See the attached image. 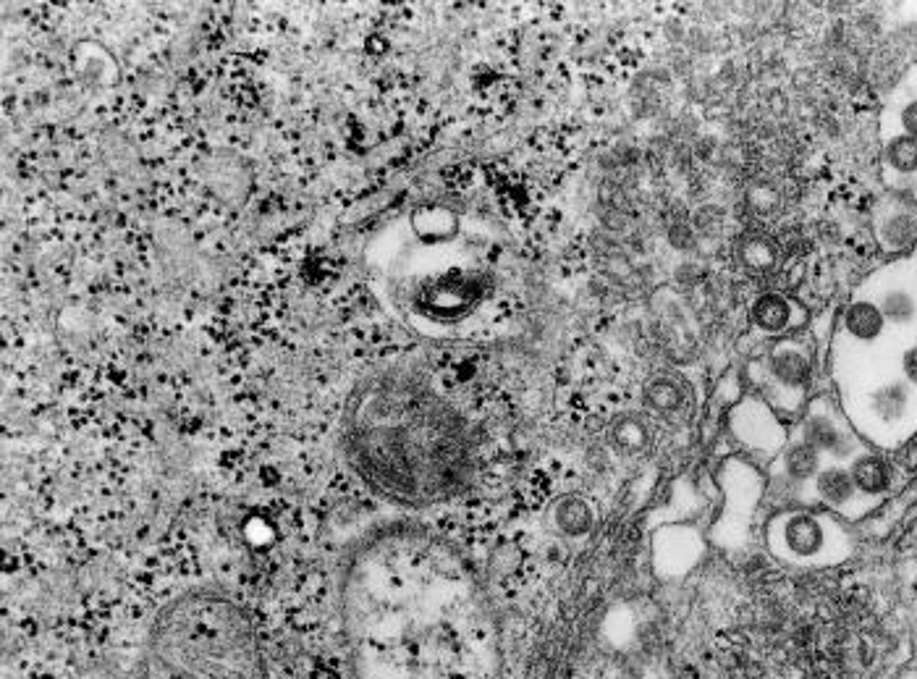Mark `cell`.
<instances>
[{
	"mask_svg": "<svg viewBox=\"0 0 917 679\" xmlns=\"http://www.w3.org/2000/svg\"><path fill=\"white\" fill-rule=\"evenodd\" d=\"M338 614L357 679H477L485 632L449 548L412 525L362 535L338 577Z\"/></svg>",
	"mask_w": 917,
	"mask_h": 679,
	"instance_id": "1",
	"label": "cell"
},
{
	"mask_svg": "<svg viewBox=\"0 0 917 679\" xmlns=\"http://www.w3.org/2000/svg\"><path fill=\"white\" fill-rule=\"evenodd\" d=\"M341 438L357 478L393 504L441 501L469 475L462 417L412 368L365 375L344 407Z\"/></svg>",
	"mask_w": 917,
	"mask_h": 679,
	"instance_id": "2",
	"label": "cell"
},
{
	"mask_svg": "<svg viewBox=\"0 0 917 679\" xmlns=\"http://www.w3.org/2000/svg\"><path fill=\"white\" fill-rule=\"evenodd\" d=\"M370 284L401 320L420 328L454 326L488 294L490 276L443 208H420L378 231L365 250Z\"/></svg>",
	"mask_w": 917,
	"mask_h": 679,
	"instance_id": "3",
	"label": "cell"
},
{
	"mask_svg": "<svg viewBox=\"0 0 917 679\" xmlns=\"http://www.w3.org/2000/svg\"><path fill=\"white\" fill-rule=\"evenodd\" d=\"M134 679H268V666L242 603L194 588L155 614Z\"/></svg>",
	"mask_w": 917,
	"mask_h": 679,
	"instance_id": "4",
	"label": "cell"
},
{
	"mask_svg": "<svg viewBox=\"0 0 917 679\" xmlns=\"http://www.w3.org/2000/svg\"><path fill=\"white\" fill-rule=\"evenodd\" d=\"M768 375L773 378V383H779L781 388H792V391H802L810 383V373H813V362L810 354L802 347L800 341L786 339L779 341L771 349L766 360Z\"/></svg>",
	"mask_w": 917,
	"mask_h": 679,
	"instance_id": "5",
	"label": "cell"
},
{
	"mask_svg": "<svg viewBox=\"0 0 917 679\" xmlns=\"http://www.w3.org/2000/svg\"><path fill=\"white\" fill-rule=\"evenodd\" d=\"M781 538L789 554L807 559V556H818L826 546V527L813 514H789L781 525Z\"/></svg>",
	"mask_w": 917,
	"mask_h": 679,
	"instance_id": "6",
	"label": "cell"
},
{
	"mask_svg": "<svg viewBox=\"0 0 917 679\" xmlns=\"http://www.w3.org/2000/svg\"><path fill=\"white\" fill-rule=\"evenodd\" d=\"M802 441L821 451V454H834V457H847L852 454V436L849 430L839 425L834 415L828 412H813L802 425Z\"/></svg>",
	"mask_w": 917,
	"mask_h": 679,
	"instance_id": "7",
	"label": "cell"
},
{
	"mask_svg": "<svg viewBox=\"0 0 917 679\" xmlns=\"http://www.w3.org/2000/svg\"><path fill=\"white\" fill-rule=\"evenodd\" d=\"M849 475L855 480L857 493L868 496V499L889 493L891 485H894V465L889 459L878 457V454H857L849 465Z\"/></svg>",
	"mask_w": 917,
	"mask_h": 679,
	"instance_id": "8",
	"label": "cell"
},
{
	"mask_svg": "<svg viewBox=\"0 0 917 679\" xmlns=\"http://www.w3.org/2000/svg\"><path fill=\"white\" fill-rule=\"evenodd\" d=\"M886 326L889 323L883 318L881 307L870 299H857L844 312V331H847L849 339L860 341V344H873V341L881 339Z\"/></svg>",
	"mask_w": 917,
	"mask_h": 679,
	"instance_id": "9",
	"label": "cell"
},
{
	"mask_svg": "<svg viewBox=\"0 0 917 679\" xmlns=\"http://www.w3.org/2000/svg\"><path fill=\"white\" fill-rule=\"evenodd\" d=\"M794 320V305L784 294H776V291H768V294H760L755 299V305H752V323L755 328L768 336H779L784 333L786 328L792 326Z\"/></svg>",
	"mask_w": 917,
	"mask_h": 679,
	"instance_id": "10",
	"label": "cell"
},
{
	"mask_svg": "<svg viewBox=\"0 0 917 679\" xmlns=\"http://www.w3.org/2000/svg\"><path fill=\"white\" fill-rule=\"evenodd\" d=\"M813 491L823 504L834 506V509H847L860 496L847 467H826L818 472L813 480Z\"/></svg>",
	"mask_w": 917,
	"mask_h": 679,
	"instance_id": "11",
	"label": "cell"
},
{
	"mask_svg": "<svg viewBox=\"0 0 917 679\" xmlns=\"http://www.w3.org/2000/svg\"><path fill=\"white\" fill-rule=\"evenodd\" d=\"M878 239L886 250H907L917 242V215L910 210H891L878 223Z\"/></svg>",
	"mask_w": 917,
	"mask_h": 679,
	"instance_id": "12",
	"label": "cell"
},
{
	"mask_svg": "<svg viewBox=\"0 0 917 679\" xmlns=\"http://www.w3.org/2000/svg\"><path fill=\"white\" fill-rule=\"evenodd\" d=\"M910 407V386L904 381L886 383L870 396V409L876 412V417L881 423H899Z\"/></svg>",
	"mask_w": 917,
	"mask_h": 679,
	"instance_id": "13",
	"label": "cell"
},
{
	"mask_svg": "<svg viewBox=\"0 0 917 679\" xmlns=\"http://www.w3.org/2000/svg\"><path fill=\"white\" fill-rule=\"evenodd\" d=\"M784 470L786 475H789V480H794V483L815 480V475L821 472V451L807 444V441H797V444L789 446V451H786Z\"/></svg>",
	"mask_w": 917,
	"mask_h": 679,
	"instance_id": "14",
	"label": "cell"
},
{
	"mask_svg": "<svg viewBox=\"0 0 917 679\" xmlns=\"http://www.w3.org/2000/svg\"><path fill=\"white\" fill-rule=\"evenodd\" d=\"M883 158L889 163V168L899 176H915L917 174V139L907 137V134H894L886 142Z\"/></svg>",
	"mask_w": 917,
	"mask_h": 679,
	"instance_id": "15",
	"label": "cell"
},
{
	"mask_svg": "<svg viewBox=\"0 0 917 679\" xmlns=\"http://www.w3.org/2000/svg\"><path fill=\"white\" fill-rule=\"evenodd\" d=\"M878 307H881L883 318H886V323H891V326H912L917 318L915 297L904 289L883 291Z\"/></svg>",
	"mask_w": 917,
	"mask_h": 679,
	"instance_id": "16",
	"label": "cell"
},
{
	"mask_svg": "<svg viewBox=\"0 0 917 679\" xmlns=\"http://www.w3.org/2000/svg\"><path fill=\"white\" fill-rule=\"evenodd\" d=\"M645 399L655 412H676L684 404V391L669 378H658L648 386Z\"/></svg>",
	"mask_w": 917,
	"mask_h": 679,
	"instance_id": "17",
	"label": "cell"
},
{
	"mask_svg": "<svg viewBox=\"0 0 917 679\" xmlns=\"http://www.w3.org/2000/svg\"><path fill=\"white\" fill-rule=\"evenodd\" d=\"M559 525L564 533L582 535L593 525V514H590L587 504H582L580 499H569L559 509Z\"/></svg>",
	"mask_w": 917,
	"mask_h": 679,
	"instance_id": "18",
	"label": "cell"
},
{
	"mask_svg": "<svg viewBox=\"0 0 917 679\" xmlns=\"http://www.w3.org/2000/svg\"><path fill=\"white\" fill-rule=\"evenodd\" d=\"M742 255H745V263L750 265V268H755V271L771 268V265L776 263V250H773V244L768 242V239H763V236H752V239H747Z\"/></svg>",
	"mask_w": 917,
	"mask_h": 679,
	"instance_id": "19",
	"label": "cell"
},
{
	"mask_svg": "<svg viewBox=\"0 0 917 679\" xmlns=\"http://www.w3.org/2000/svg\"><path fill=\"white\" fill-rule=\"evenodd\" d=\"M616 436H619V441L624 446H642V444H645V428H642L640 423H632V420H629V423H624V425H619V428H616Z\"/></svg>",
	"mask_w": 917,
	"mask_h": 679,
	"instance_id": "20",
	"label": "cell"
},
{
	"mask_svg": "<svg viewBox=\"0 0 917 679\" xmlns=\"http://www.w3.org/2000/svg\"><path fill=\"white\" fill-rule=\"evenodd\" d=\"M899 124H902V134L917 139V97L907 100L899 111Z\"/></svg>",
	"mask_w": 917,
	"mask_h": 679,
	"instance_id": "21",
	"label": "cell"
},
{
	"mask_svg": "<svg viewBox=\"0 0 917 679\" xmlns=\"http://www.w3.org/2000/svg\"><path fill=\"white\" fill-rule=\"evenodd\" d=\"M902 375L907 386L917 388V344H912V347L902 352Z\"/></svg>",
	"mask_w": 917,
	"mask_h": 679,
	"instance_id": "22",
	"label": "cell"
}]
</instances>
